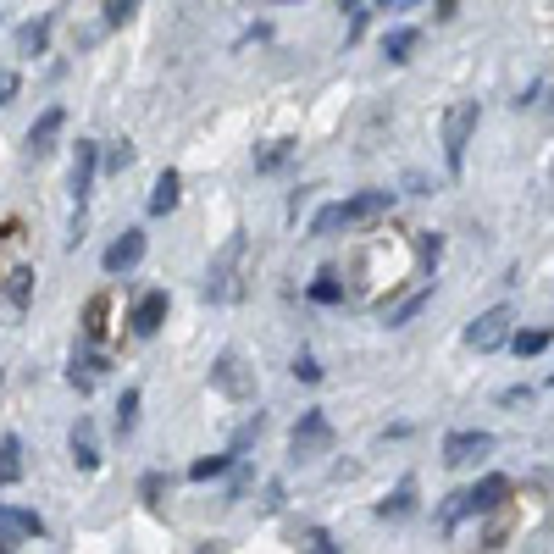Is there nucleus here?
<instances>
[{"mask_svg": "<svg viewBox=\"0 0 554 554\" xmlns=\"http://www.w3.org/2000/svg\"><path fill=\"white\" fill-rule=\"evenodd\" d=\"M388 205H394V189H366V194H355V200L322 205V211H316V222H311V233H316V239H333L338 228H361V222L383 217Z\"/></svg>", "mask_w": 554, "mask_h": 554, "instance_id": "1", "label": "nucleus"}, {"mask_svg": "<svg viewBox=\"0 0 554 554\" xmlns=\"http://www.w3.org/2000/svg\"><path fill=\"white\" fill-rule=\"evenodd\" d=\"M244 250H250V239H244V233H233V239L222 244L217 255H211V266H205V300L228 305V300H239V294H244V283H239Z\"/></svg>", "mask_w": 554, "mask_h": 554, "instance_id": "2", "label": "nucleus"}, {"mask_svg": "<svg viewBox=\"0 0 554 554\" xmlns=\"http://www.w3.org/2000/svg\"><path fill=\"white\" fill-rule=\"evenodd\" d=\"M510 494V477H482V482H471V488H460V494H449V505L438 510V527H455V521H466V516H477V510H494L499 499Z\"/></svg>", "mask_w": 554, "mask_h": 554, "instance_id": "3", "label": "nucleus"}, {"mask_svg": "<svg viewBox=\"0 0 554 554\" xmlns=\"http://www.w3.org/2000/svg\"><path fill=\"white\" fill-rule=\"evenodd\" d=\"M477 117H482L477 100H460V106H449V117H444V167H449V172L466 167V145H471V133H477Z\"/></svg>", "mask_w": 554, "mask_h": 554, "instance_id": "4", "label": "nucleus"}, {"mask_svg": "<svg viewBox=\"0 0 554 554\" xmlns=\"http://www.w3.org/2000/svg\"><path fill=\"white\" fill-rule=\"evenodd\" d=\"M510 322H516V311H510V305H494V311H482L477 322L466 327V344H471V350H482V355L499 350V344L510 338Z\"/></svg>", "mask_w": 554, "mask_h": 554, "instance_id": "5", "label": "nucleus"}, {"mask_svg": "<svg viewBox=\"0 0 554 554\" xmlns=\"http://www.w3.org/2000/svg\"><path fill=\"white\" fill-rule=\"evenodd\" d=\"M294 460H311V455H322V449H333V427H327V416L322 410H305L300 422H294Z\"/></svg>", "mask_w": 554, "mask_h": 554, "instance_id": "6", "label": "nucleus"}, {"mask_svg": "<svg viewBox=\"0 0 554 554\" xmlns=\"http://www.w3.org/2000/svg\"><path fill=\"white\" fill-rule=\"evenodd\" d=\"M211 383H217L228 399H239V405H244V399H255V383H250V372L239 366V355H233V350L217 355V366H211Z\"/></svg>", "mask_w": 554, "mask_h": 554, "instance_id": "7", "label": "nucleus"}, {"mask_svg": "<svg viewBox=\"0 0 554 554\" xmlns=\"http://www.w3.org/2000/svg\"><path fill=\"white\" fill-rule=\"evenodd\" d=\"M45 532V521L34 516V510H12V505H0V554H12L23 538H39Z\"/></svg>", "mask_w": 554, "mask_h": 554, "instance_id": "8", "label": "nucleus"}, {"mask_svg": "<svg viewBox=\"0 0 554 554\" xmlns=\"http://www.w3.org/2000/svg\"><path fill=\"white\" fill-rule=\"evenodd\" d=\"M95 172H100V145L95 139H78V156H73V200H78V217H84V200L95 189Z\"/></svg>", "mask_w": 554, "mask_h": 554, "instance_id": "9", "label": "nucleus"}, {"mask_svg": "<svg viewBox=\"0 0 554 554\" xmlns=\"http://www.w3.org/2000/svg\"><path fill=\"white\" fill-rule=\"evenodd\" d=\"M139 261H145V233H139V228H122V239H111V250H106V261H100V266L117 277V272H133Z\"/></svg>", "mask_w": 554, "mask_h": 554, "instance_id": "10", "label": "nucleus"}, {"mask_svg": "<svg viewBox=\"0 0 554 554\" xmlns=\"http://www.w3.org/2000/svg\"><path fill=\"white\" fill-rule=\"evenodd\" d=\"M494 449V433H449L444 438V466H471Z\"/></svg>", "mask_w": 554, "mask_h": 554, "instance_id": "11", "label": "nucleus"}, {"mask_svg": "<svg viewBox=\"0 0 554 554\" xmlns=\"http://www.w3.org/2000/svg\"><path fill=\"white\" fill-rule=\"evenodd\" d=\"M67 449H73V466L78 471H95L100 466V444H95V422H89V416H78V422H73Z\"/></svg>", "mask_w": 554, "mask_h": 554, "instance_id": "12", "label": "nucleus"}, {"mask_svg": "<svg viewBox=\"0 0 554 554\" xmlns=\"http://www.w3.org/2000/svg\"><path fill=\"white\" fill-rule=\"evenodd\" d=\"M61 122H67V111H61V106H45V111H39V122L28 128V156H45V150L56 145Z\"/></svg>", "mask_w": 554, "mask_h": 554, "instance_id": "13", "label": "nucleus"}, {"mask_svg": "<svg viewBox=\"0 0 554 554\" xmlns=\"http://www.w3.org/2000/svg\"><path fill=\"white\" fill-rule=\"evenodd\" d=\"M161 316H167V289H150L145 300L133 305V316H128V322H133V333H139V338H150V333L161 327Z\"/></svg>", "mask_w": 554, "mask_h": 554, "instance_id": "14", "label": "nucleus"}, {"mask_svg": "<svg viewBox=\"0 0 554 554\" xmlns=\"http://www.w3.org/2000/svg\"><path fill=\"white\" fill-rule=\"evenodd\" d=\"M106 377V355H95V350H78L73 355V366H67V383L78 388V394H89V388Z\"/></svg>", "mask_w": 554, "mask_h": 554, "instance_id": "15", "label": "nucleus"}, {"mask_svg": "<svg viewBox=\"0 0 554 554\" xmlns=\"http://www.w3.org/2000/svg\"><path fill=\"white\" fill-rule=\"evenodd\" d=\"M12 482H23V438L6 433L0 438V488H12Z\"/></svg>", "mask_w": 554, "mask_h": 554, "instance_id": "16", "label": "nucleus"}, {"mask_svg": "<svg viewBox=\"0 0 554 554\" xmlns=\"http://www.w3.org/2000/svg\"><path fill=\"white\" fill-rule=\"evenodd\" d=\"M178 189H183V183H178V172H161V178H156V189H150V217H167V211H178Z\"/></svg>", "mask_w": 554, "mask_h": 554, "instance_id": "17", "label": "nucleus"}, {"mask_svg": "<svg viewBox=\"0 0 554 554\" xmlns=\"http://www.w3.org/2000/svg\"><path fill=\"white\" fill-rule=\"evenodd\" d=\"M45 45H50V17H34V23L17 28V50L23 56H45Z\"/></svg>", "mask_w": 554, "mask_h": 554, "instance_id": "18", "label": "nucleus"}, {"mask_svg": "<svg viewBox=\"0 0 554 554\" xmlns=\"http://www.w3.org/2000/svg\"><path fill=\"white\" fill-rule=\"evenodd\" d=\"M416 39H422L416 28H388V34H383V56H388V61H410Z\"/></svg>", "mask_w": 554, "mask_h": 554, "instance_id": "19", "label": "nucleus"}, {"mask_svg": "<svg viewBox=\"0 0 554 554\" xmlns=\"http://www.w3.org/2000/svg\"><path fill=\"white\" fill-rule=\"evenodd\" d=\"M28 294H34V266H17V272H6V300L23 311L28 305Z\"/></svg>", "mask_w": 554, "mask_h": 554, "instance_id": "20", "label": "nucleus"}, {"mask_svg": "<svg viewBox=\"0 0 554 554\" xmlns=\"http://www.w3.org/2000/svg\"><path fill=\"white\" fill-rule=\"evenodd\" d=\"M410 505H416V482L405 477V482L394 488V499H383V505H377V516H383V521H388V516H410Z\"/></svg>", "mask_w": 554, "mask_h": 554, "instance_id": "21", "label": "nucleus"}, {"mask_svg": "<svg viewBox=\"0 0 554 554\" xmlns=\"http://www.w3.org/2000/svg\"><path fill=\"white\" fill-rule=\"evenodd\" d=\"M133 427H139V388H122V399H117V438H128Z\"/></svg>", "mask_w": 554, "mask_h": 554, "instance_id": "22", "label": "nucleus"}, {"mask_svg": "<svg viewBox=\"0 0 554 554\" xmlns=\"http://www.w3.org/2000/svg\"><path fill=\"white\" fill-rule=\"evenodd\" d=\"M510 350L516 355H543L549 350V327H527V333H516L510 338Z\"/></svg>", "mask_w": 554, "mask_h": 554, "instance_id": "23", "label": "nucleus"}, {"mask_svg": "<svg viewBox=\"0 0 554 554\" xmlns=\"http://www.w3.org/2000/svg\"><path fill=\"white\" fill-rule=\"evenodd\" d=\"M228 466H233V449H228V455H211V460H194L189 477H194V482H211V477H222Z\"/></svg>", "mask_w": 554, "mask_h": 554, "instance_id": "24", "label": "nucleus"}, {"mask_svg": "<svg viewBox=\"0 0 554 554\" xmlns=\"http://www.w3.org/2000/svg\"><path fill=\"white\" fill-rule=\"evenodd\" d=\"M100 167H106V172H128L133 167V145H128V139H117V145L100 156Z\"/></svg>", "mask_w": 554, "mask_h": 554, "instance_id": "25", "label": "nucleus"}, {"mask_svg": "<svg viewBox=\"0 0 554 554\" xmlns=\"http://www.w3.org/2000/svg\"><path fill=\"white\" fill-rule=\"evenodd\" d=\"M289 139H272V145H266L261 150V156H255V167H261V172H272V167H283V161H289Z\"/></svg>", "mask_w": 554, "mask_h": 554, "instance_id": "26", "label": "nucleus"}, {"mask_svg": "<svg viewBox=\"0 0 554 554\" xmlns=\"http://www.w3.org/2000/svg\"><path fill=\"white\" fill-rule=\"evenodd\" d=\"M311 300H316V305H338V300H344V289L333 283V272H322V277L311 283Z\"/></svg>", "mask_w": 554, "mask_h": 554, "instance_id": "27", "label": "nucleus"}, {"mask_svg": "<svg viewBox=\"0 0 554 554\" xmlns=\"http://www.w3.org/2000/svg\"><path fill=\"white\" fill-rule=\"evenodd\" d=\"M427 300H433V294H427V289H422V294H410V300L399 305V311H388V327H405V322H410V316H416V311H422Z\"/></svg>", "mask_w": 554, "mask_h": 554, "instance_id": "28", "label": "nucleus"}, {"mask_svg": "<svg viewBox=\"0 0 554 554\" xmlns=\"http://www.w3.org/2000/svg\"><path fill=\"white\" fill-rule=\"evenodd\" d=\"M100 12H106V28H122V23H128L133 12H139V6H133V0H106Z\"/></svg>", "mask_w": 554, "mask_h": 554, "instance_id": "29", "label": "nucleus"}, {"mask_svg": "<svg viewBox=\"0 0 554 554\" xmlns=\"http://www.w3.org/2000/svg\"><path fill=\"white\" fill-rule=\"evenodd\" d=\"M84 333H89V338H100V333H106V300H89V316H84Z\"/></svg>", "mask_w": 554, "mask_h": 554, "instance_id": "30", "label": "nucleus"}, {"mask_svg": "<svg viewBox=\"0 0 554 554\" xmlns=\"http://www.w3.org/2000/svg\"><path fill=\"white\" fill-rule=\"evenodd\" d=\"M161 488H167V477H161V471H145V477H139V494H145V499H156Z\"/></svg>", "mask_w": 554, "mask_h": 554, "instance_id": "31", "label": "nucleus"}, {"mask_svg": "<svg viewBox=\"0 0 554 554\" xmlns=\"http://www.w3.org/2000/svg\"><path fill=\"white\" fill-rule=\"evenodd\" d=\"M294 377H300V383H316V377H322V366H316L311 355H300V361H294Z\"/></svg>", "mask_w": 554, "mask_h": 554, "instance_id": "32", "label": "nucleus"}, {"mask_svg": "<svg viewBox=\"0 0 554 554\" xmlns=\"http://www.w3.org/2000/svg\"><path fill=\"white\" fill-rule=\"evenodd\" d=\"M344 12H350V39H355L366 28V12H372V6H361V0H355V6H344Z\"/></svg>", "mask_w": 554, "mask_h": 554, "instance_id": "33", "label": "nucleus"}, {"mask_svg": "<svg viewBox=\"0 0 554 554\" xmlns=\"http://www.w3.org/2000/svg\"><path fill=\"white\" fill-rule=\"evenodd\" d=\"M12 95H17V73H0V106H6Z\"/></svg>", "mask_w": 554, "mask_h": 554, "instance_id": "34", "label": "nucleus"}, {"mask_svg": "<svg viewBox=\"0 0 554 554\" xmlns=\"http://www.w3.org/2000/svg\"><path fill=\"white\" fill-rule=\"evenodd\" d=\"M311 554H333V538H327V532H311Z\"/></svg>", "mask_w": 554, "mask_h": 554, "instance_id": "35", "label": "nucleus"}, {"mask_svg": "<svg viewBox=\"0 0 554 554\" xmlns=\"http://www.w3.org/2000/svg\"><path fill=\"white\" fill-rule=\"evenodd\" d=\"M549 388H554V372H549Z\"/></svg>", "mask_w": 554, "mask_h": 554, "instance_id": "36", "label": "nucleus"}, {"mask_svg": "<svg viewBox=\"0 0 554 554\" xmlns=\"http://www.w3.org/2000/svg\"><path fill=\"white\" fill-rule=\"evenodd\" d=\"M200 554H211V549H200Z\"/></svg>", "mask_w": 554, "mask_h": 554, "instance_id": "37", "label": "nucleus"}]
</instances>
